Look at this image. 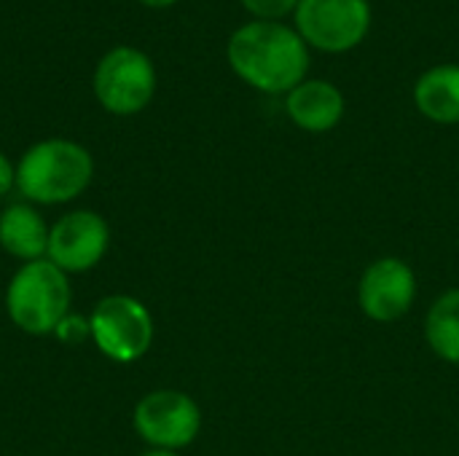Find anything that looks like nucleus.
<instances>
[{
    "label": "nucleus",
    "instance_id": "f257e3e1",
    "mask_svg": "<svg viewBox=\"0 0 459 456\" xmlns=\"http://www.w3.org/2000/svg\"><path fill=\"white\" fill-rule=\"evenodd\" d=\"M226 56L231 70L253 89L266 94H288L309 70V46L280 22H247L229 38Z\"/></svg>",
    "mask_w": 459,
    "mask_h": 456
},
{
    "label": "nucleus",
    "instance_id": "f03ea898",
    "mask_svg": "<svg viewBox=\"0 0 459 456\" xmlns=\"http://www.w3.org/2000/svg\"><path fill=\"white\" fill-rule=\"evenodd\" d=\"M94 177L89 151L73 140H43L24 151L16 164V188L30 204H67Z\"/></svg>",
    "mask_w": 459,
    "mask_h": 456
},
{
    "label": "nucleus",
    "instance_id": "7ed1b4c3",
    "mask_svg": "<svg viewBox=\"0 0 459 456\" xmlns=\"http://www.w3.org/2000/svg\"><path fill=\"white\" fill-rule=\"evenodd\" d=\"M70 282L48 258L22 263L8 282L5 309L11 323L30 336H48L70 314Z\"/></svg>",
    "mask_w": 459,
    "mask_h": 456
},
{
    "label": "nucleus",
    "instance_id": "20e7f679",
    "mask_svg": "<svg viewBox=\"0 0 459 456\" xmlns=\"http://www.w3.org/2000/svg\"><path fill=\"white\" fill-rule=\"evenodd\" d=\"M91 341L113 363H134L153 344V317L143 301L116 293L102 298L89 314Z\"/></svg>",
    "mask_w": 459,
    "mask_h": 456
},
{
    "label": "nucleus",
    "instance_id": "39448f33",
    "mask_svg": "<svg viewBox=\"0 0 459 456\" xmlns=\"http://www.w3.org/2000/svg\"><path fill=\"white\" fill-rule=\"evenodd\" d=\"M156 91V67L140 48L118 46L108 51L94 70V94L116 116L140 113Z\"/></svg>",
    "mask_w": 459,
    "mask_h": 456
},
{
    "label": "nucleus",
    "instance_id": "423d86ee",
    "mask_svg": "<svg viewBox=\"0 0 459 456\" xmlns=\"http://www.w3.org/2000/svg\"><path fill=\"white\" fill-rule=\"evenodd\" d=\"M371 27L368 0H299L296 32L307 46L328 54L355 48Z\"/></svg>",
    "mask_w": 459,
    "mask_h": 456
},
{
    "label": "nucleus",
    "instance_id": "0eeeda50",
    "mask_svg": "<svg viewBox=\"0 0 459 456\" xmlns=\"http://www.w3.org/2000/svg\"><path fill=\"white\" fill-rule=\"evenodd\" d=\"M134 433L161 452H180L191 446L202 430V411L196 400L180 390H153L134 406Z\"/></svg>",
    "mask_w": 459,
    "mask_h": 456
},
{
    "label": "nucleus",
    "instance_id": "6e6552de",
    "mask_svg": "<svg viewBox=\"0 0 459 456\" xmlns=\"http://www.w3.org/2000/svg\"><path fill=\"white\" fill-rule=\"evenodd\" d=\"M417 301V274L395 255L377 258L366 266L358 282V304L374 323H395L411 312Z\"/></svg>",
    "mask_w": 459,
    "mask_h": 456
},
{
    "label": "nucleus",
    "instance_id": "1a4fd4ad",
    "mask_svg": "<svg viewBox=\"0 0 459 456\" xmlns=\"http://www.w3.org/2000/svg\"><path fill=\"white\" fill-rule=\"evenodd\" d=\"M108 245L110 228L105 218L91 210H75L51 226L46 258L65 274H81L105 258Z\"/></svg>",
    "mask_w": 459,
    "mask_h": 456
},
{
    "label": "nucleus",
    "instance_id": "9d476101",
    "mask_svg": "<svg viewBox=\"0 0 459 456\" xmlns=\"http://www.w3.org/2000/svg\"><path fill=\"white\" fill-rule=\"evenodd\" d=\"M288 116L290 121L312 134H323L331 132L342 116H344V94L320 78H307L301 81L293 91H288L285 99Z\"/></svg>",
    "mask_w": 459,
    "mask_h": 456
},
{
    "label": "nucleus",
    "instance_id": "9b49d317",
    "mask_svg": "<svg viewBox=\"0 0 459 456\" xmlns=\"http://www.w3.org/2000/svg\"><path fill=\"white\" fill-rule=\"evenodd\" d=\"M48 226L32 204H11L0 212V247L24 263L46 258Z\"/></svg>",
    "mask_w": 459,
    "mask_h": 456
},
{
    "label": "nucleus",
    "instance_id": "f8f14e48",
    "mask_svg": "<svg viewBox=\"0 0 459 456\" xmlns=\"http://www.w3.org/2000/svg\"><path fill=\"white\" fill-rule=\"evenodd\" d=\"M417 110L444 126L459 124V65H436L417 78Z\"/></svg>",
    "mask_w": 459,
    "mask_h": 456
},
{
    "label": "nucleus",
    "instance_id": "ddd939ff",
    "mask_svg": "<svg viewBox=\"0 0 459 456\" xmlns=\"http://www.w3.org/2000/svg\"><path fill=\"white\" fill-rule=\"evenodd\" d=\"M425 341L446 363L459 366V288L441 293L425 314Z\"/></svg>",
    "mask_w": 459,
    "mask_h": 456
},
{
    "label": "nucleus",
    "instance_id": "4468645a",
    "mask_svg": "<svg viewBox=\"0 0 459 456\" xmlns=\"http://www.w3.org/2000/svg\"><path fill=\"white\" fill-rule=\"evenodd\" d=\"M242 5L261 22H280L290 11L296 13L299 0H242Z\"/></svg>",
    "mask_w": 459,
    "mask_h": 456
},
{
    "label": "nucleus",
    "instance_id": "2eb2a0df",
    "mask_svg": "<svg viewBox=\"0 0 459 456\" xmlns=\"http://www.w3.org/2000/svg\"><path fill=\"white\" fill-rule=\"evenodd\" d=\"M54 336H56L62 344L75 347V344H81L83 339H91V328H89V320L75 317V314H67V317L59 323V328L54 331Z\"/></svg>",
    "mask_w": 459,
    "mask_h": 456
},
{
    "label": "nucleus",
    "instance_id": "dca6fc26",
    "mask_svg": "<svg viewBox=\"0 0 459 456\" xmlns=\"http://www.w3.org/2000/svg\"><path fill=\"white\" fill-rule=\"evenodd\" d=\"M11 188H16V167L8 161V156L0 151V196H5Z\"/></svg>",
    "mask_w": 459,
    "mask_h": 456
},
{
    "label": "nucleus",
    "instance_id": "f3484780",
    "mask_svg": "<svg viewBox=\"0 0 459 456\" xmlns=\"http://www.w3.org/2000/svg\"><path fill=\"white\" fill-rule=\"evenodd\" d=\"M140 3H145V5H151V8H164V5H172V3H178V0H140Z\"/></svg>",
    "mask_w": 459,
    "mask_h": 456
},
{
    "label": "nucleus",
    "instance_id": "a211bd4d",
    "mask_svg": "<svg viewBox=\"0 0 459 456\" xmlns=\"http://www.w3.org/2000/svg\"><path fill=\"white\" fill-rule=\"evenodd\" d=\"M143 456H180L178 452H161V449H151V452H145Z\"/></svg>",
    "mask_w": 459,
    "mask_h": 456
}]
</instances>
